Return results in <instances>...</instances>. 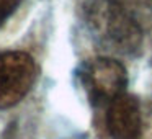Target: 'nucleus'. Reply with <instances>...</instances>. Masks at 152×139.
Instances as JSON below:
<instances>
[{"label":"nucleus","instance_id":"obj_1","mask_svg":"<svg viewBox=\"0 0 152 139\" xmlns=\"http://www.w3.org/2000/svg\"><path fill=\"white\" fill-rule=\"evenodd\" d=\"M88 30L100 43L118 53H134L142 41L139 23L116 0H88L83 5Z\"/></svg>","mask_w":152,"mask_h":139},{"label":"nucleus","instance_id":"obj_5","mask_svg":"<svg viewBox=\"0 0 152 139\" xmlns=\"http://www.w3.org/2000/svg\"><path fill=\"white\" fill-rule=\"evenodd\" d=\"M21 0H0V26L7 21V18L18 8Z\"/></svg>","mask_w":152,"mask_h":139},{"label":"nucleus","instance_id":"obj_3","mask_svg":"<svg viewBox=\"0 0 152 139\" xmlns=\"http://www.w3.org/2000/svg\"><path fill=\"white\" fill-rule=\"evenodd\" d=\"M36 66L25 53H5L0 56V108L20 102L34 82Z\"/></svg>","mask_w":152,"mask_h":139},{"label":"nucleus","instance_id":"obj_4","mask_svg":"<svg viewBox=\"0 0 152 139\" xmlns=\"http://www.w3.org/2000/svg\"><path fill=\"white\" fill-rule=\"evenodd\" d=\"M106 128L113 139H139L141 136V111L134 97L121 93L108 108Z\"/></svg>","mask_w":152,"mask_h":139},{"label":"nucleus","instance_id":"obj_2","mask_svg":"<svg viewBox=\"0 0 152 139\" xmlns=\"http://www.w3.org/2000/svg\"><path fill=\"white\" fill-rule=\"evenodd\" d=\"M82 82L90 102L103 105L111 103L116 97L121 95L128 82V75L121 62L110 57H98L83 66Z\"/></svg>","mask_w":152,"mask_h":139}]
</instances>
